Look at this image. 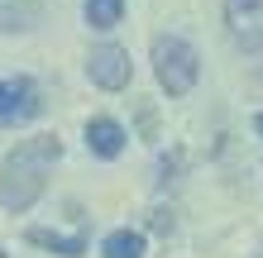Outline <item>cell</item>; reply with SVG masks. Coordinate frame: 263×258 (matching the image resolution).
<instances>
[{
	"label": "cell",
	"mask_w": 263,
	"mask_h": 258,
	"mask_svg": "<svg viewBox=\"0 0 263 258\" xmlns=\"http://www.w3.org/2000/svg\"><path fill=\"white\" fill-rule=\"evenodd\" d=\"M63 158V144L53 134H39V139H20L0 163V206L5 210H29L48 187V172L53 163Z\"/></svg>",
	"instance_id": "6da1fadb"
},
{
	"label": "cell",
	"mask_w": 263,
	"mask_h": 258,
	"mask_svg": "<svg viewBox=\"0 0 263 258\" xmlns=\"http://www.w3.org/2000/svg\"><path fill=\"white\" fill-rule=\"evenodd\" d=\"M153 72H158V82L167 96H187L201 77V63H196V48L187 38L177 34H158L153 38Z\"/></svg>",
	"instance_id": "7a4b0ae2"
},
{
	"label": "cell",
	"mask_w": 263,
	"mask_h": 258,
	"mask_svg": "<svg viewBox=\"0 0 263 258\" xmlns=\"http://www.w3.org/2000/svg\"><path fill=\"white\" fill-rule=\"evenodd\" d=\"M43 110V96L29 77H0V129L29 125Z\"/></svg>",
	"instance_id": "3957f363"
},
{
	"label": "cell",
	"mask_w": 263,
	"mask_h": 258,
	"mask_svg": "<svg viewBox=\"0 0 263 258\" xmlns=\"http://www.w3.org/2000/svg\"><path fill=\"white\" fill-rule=\"evenodd\" d=\"M86 77L101 91H125L129 77H134V63H129V53L120 48V43H101V48H91V57H86Z\"/></svg>",
	"instance_id": "277c9868"
},
{
	"label": "cell",
	"mask_w": 263,
	"mask_h": 258,
	"mask_svg": "<svg viewBox=\"0 0 263 258\" xmlns=\"http://www.w3.org/2000/svg\"><path fill=\"white\" fill-rule=\"evenodd\" d=\"M225 19L244 53H263V0H225Z\"/></svg>",
	"instance_id": "5b68a950"
},
{
	"label": "cell",
	"mask_w": 263,
	"mask_h": 258,
	"mask_svg": "<svg viewBox=\"0 0 263 258\" xmlns=\"http://www.w3.org/2000/svg\"><path fill=\"white\" fill-rule=\"evenodd\" d=\"M86 148L96 158H120V153H125V129H120L115 120H105V115L91 120V125H86Z\"/></svg>",
	"instance_id": "8992f818"
},
{
	"label": "cell",
	"mask_w": 263,
	"mask_h": 258,
	"mask_svg": "<svg viewBox=\"0 0 263 258\" xmlns=\"http://www.w3.org/2000/svg\"><path fill=\"white\" fill-rule=\"evenodd\" d=\"M34 249H48V253H63V258H82L86 253V234H53V230H29L24 234Z\"/></svg>",
	"instance_id": "52a82bcc"
},
{
	"label": "cell",
	"mask_w": 263,
	"mask_h": 258,
	"mask_svg": "<svg viewBox=\"0 0 263 258\" xmlns=\"http://www.w3.org/2000/svg\"><path fill=\"white\" fill-rule=\"evenodd\" d=\"M101 258H144V234H139V230H115V234H105Z\"/></svg>",
	"instance_id": "ba28073f"
},
{
	"label": "cell",
	"mask_w": 263,
	"mask_h": 258,
	"mask_svg": "<svg viewBox=\"0 0 263 258\" xmlns=\"http://www.w3.org/2000/svg\"><path fill=\"white\" fill-rule=\"evenodd\" d=\"M120 14H125V0H86V24L101 34L120 24Z\"/></svg>",
	"instance_id": "9c48e42d"
},
{
	"label": "cell",
	"mask_w": 263,
	"mask_h": 258,
	"mask_svg": "<svg viewBox=\"0 0 263 258\" xmlns=\"http://www.w3.org/2000/svg\"><path fill=\"white\" fill-rule=\"evenodd\" d=\"M148 225H153V230H158V234H173V230H177V220H173V210H163V206L153 210V220H148Z\"/></svg>",
	"instance_id": "30bf717a"
},
{
	"label": "cell",
	"mask_w": 263,
	"mask_h": 258,
	"mask_svg": "<svg viewBox=\"0 0 263 258\" xmlns=\"http://www.w3.org/2000/svg\"><path fill=\"white\" fill-rule=\"evenodd\" d=\"M254 129H258V134H263V110H258V115H254Z\"/></svg>",
	"instance_id": "8fae6325"
},
{
	"label": "cell",
	"mask_w": 263,
	"mask_h": 258,
	"mask_svg": "<svg viewBox=\"0 0 263 258\" xmlns=\"http://www.w3.org/2000/svg\"><path fill=\"white\" fill-rule=\"evenodd\" d=\"M0 258H10V253H5V249H0Z\"/></svg>",
	"instance_id": "7c38bea8"
}]
</instances>
